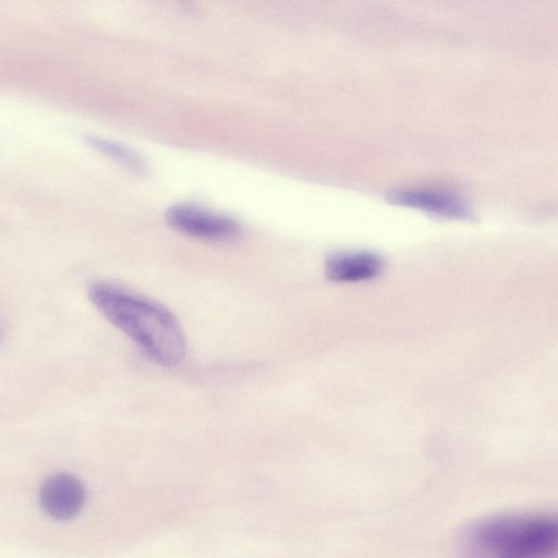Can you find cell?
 I'll return each mask as SVG.
<instances>
[{
	"label": "cell",
	"instance_id": "6da1fadb",
	"mask_svg": "<svg viewBox=\"0 0 558 558\" xmlns=\"http://www.w3.org/2000/svg\"><path fill=\"white\" fill-rule=\"evenodd\" d=\"M88 296L107 320L155 362L173 367L183 361L184 332L175 316L162 304L108 281L92 283Z\"/></svg>",
	"mask_w": 558,
	"mask_h": 558
},
{
	"label": "cell",
	"instance_id": "7a4b0ae2",
	"mask_svg": "<svg viewBox=\"0 0 558 558\" xmlns=\"http://www.w3.org/2000/svg\"><path fill=\"white\" fill-rule=\"evenodd\" d=\"M471 546L500 558H535L558 543L555 519L544 514H510L481 521L466 534Z\"/></svg>",
	"mask_w": 558,
	"mask_h": 558
},
{
	"label": "cell",
	"instance_id": "3957f363",
	"mask_svg": "<svg viewBox=\"0 0 558 558\" xmlns=\"http://www.w3.org/2000/svg\"><path fill=\"white\" fill-rule=\"evenodd\" d=\"M166 220L173 230L204 241H231L239 238L242 231L231 217L192 204L171 206L166 213Z\"/></svg>",
	"mask_w": 558,
	"mask_h": 558
},
{
	"label": "cell",
	"instance_id": "277c9868",
	"mask_svg": "<svg viewBox=\"0 0 558 558\" xmlns=\"http://www.w3.org/2000/svg\"><path fill=\"white\" fill-rule=\"evenodd\" d=\"M86 492L83 483L69 473L49 476L39 490L43 510L56 520H70L84 507Z\"/></svg>",
	"mask_w": 558,
	"mask_h": 558
},
{
	"label": "cell",
	"instance_id": "5b68a950",
	"mask_svg": "<svg viewBox=\"0 0 558 558\" xmlns=\"http://www.w3.org/2000/svg\"><path fill=\"white\" fill-rule=\"evenodd\" d=\"M389 203L424 210L450 219H471L469 206L456 194L434 190H397L387 194Z\"/></svg>",
	"mask_w": 558,
	"mask_h": 558
},
{
	"label": "cell",
	"instance_id": "8992f818",
	"mask_svg": "<svg viewBox=\"0 0 558 558\" xmlns=\"http://www.w3.org/2000/svg\"><path fill=\"white\" fill-rule=\"evenodd\" d=\"M326 277L336 282H359L376 277L383 260L372 253H341L328 258Z\"/></svg>",
	"mask_w": 558,
	"mask_h": 558
},
{
	"label": "cell",
	"instance_id": "52a82bcc",
	"mask_svg": "<svg viewBox=\"0 0 558 558\" xmlns=\"http://www.w3.org/2000/svg\"><path fill=\"white\" fill-rule=\"evenodd\" d=\"M88 144L97 151L106 155L128 170L134 173H143L145 166L143 160L130 148L111 140L92 136Z\"/></svg>",
	"mask_w": 558,
	"mask_h": 558
}]
</instances>
